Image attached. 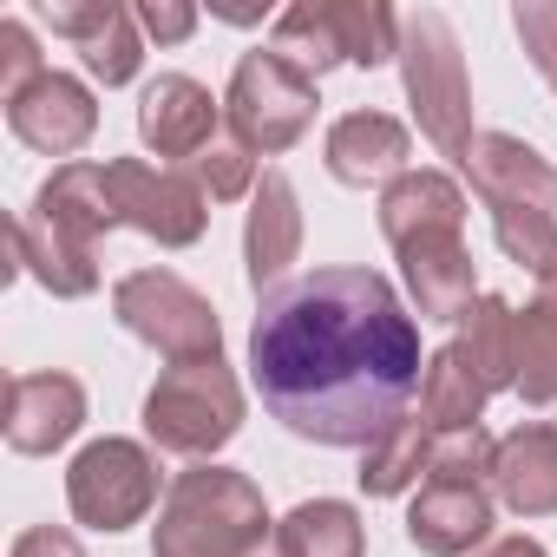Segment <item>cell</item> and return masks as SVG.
Wrapping results in <instances>:
<instances>
[{
  "label": "cell",
  "mask_w": 557,
  "mask_h": 557,
  "mask_svg": "<svg viewBox=\"0 0 557 557\" xmlns=\"http://www.w3.org/2000/svg\"><path fill=\"white\" fill-rule=\"evenodd\" d=\"M8 132H14L27 151H40V158H66V164H73V151H86L92 132H99V99H92L86 79L47 73V79H34L21 99H8Z\"/></svg>",
  "instance_id": "obj_13"
},
{
  "label": "cell",
  "mask_w": 557,
  "mask_h": 557,
  "mask_svg": "<svg viewBox=\"0 0 557 557\" xmlns=\"http://www.w3.org/2000/svg\"><path fill=\"white\" fill-rule=\"evenodd\" d=\"M269 53H283L315 86L335 66H368L374 73V66L400 60V14L387 0H296V8L275 14Z\"/></svg>",
  "instance_id": "obj_5"
},
{
  "label": "cell",
  "mask_w": 557,
  "mask_h": 557,
  "mask_svg": "<svg viewBox=\"0 0 557 557\" xmlns=\"http://www.w3.org/2000/svg\"><path fill=\"white\" fill-rule=\"evenodd\" d=\"M8 557H86V544L66 531V524H34V531H21L14 537V550Z\"/></svg>",
  "instance_id": "obj_32"
},
{
  "label": "cell",
  "mask_w": 557,
  "mask_h": 557,
  "mask_svg": "<svg viewBox=\"0 0 557 557\" xmlns=\"http://www.w3.org/2000/svg\"><path fill=\"white\" fill-rule=\"evenodd\" d=\"M394 256H400V275H407V296H413L420 322H466V309L479 302L466 236H426V243H407Z\"/></svg>",
  "instance_id": "obj_21"
},
{
  "label": "cell",
  "mask_w": 557,
  "mask_h": 557,
  "mask_svg": "<svg viewBox=\"0 0 557 557\" xmlns=\"http://www.w3.org/2000/svg\"><path fill=\"white\" fill-rule=\"evenodd\" d=\"M485 381L472 374V361L446 342L440 355H426V374H420V420L433 433H466L485 420Z\"/></svg>",
  "instance_id": "obj_24"
},
{
  "label": "cell",
  "mask_w": 557,
  "mask_h": 557,
  "mask_svg": "<svg viewBox=\"0 0 557 557\" xmlns=\"http://www.w3.org/2000/svg\"><path fill=\"white\" fill-rule=\"evenodd\" d=\"M216 119H223V99H210V86L190 79V73H158V79L138 92V138H145V151H158V158L190 164L197 151H210V145L223 138Z\"/></svg>",
  "instance_id": "obj_15"
},
{
  "label": "cell",
  "mask_w": 557,
  "mask_h": 557,
  "mask_svg": "<svg viewBox=\"0 0 557 557\" xmlns=\"http://www.w3.org/2000/svg\"><path fill=\"white\" fill-rule=\"evenodd\" d=\"M426 459H433V426L426 420H400L387 440H374L361 453V492L368 498H400L413 485H426Z\"/></svg>",
  "instance_id": "obj_26"
},
{
  "label": "cell",
  "mask_w": 557,
  "mask_h": 557,
  "mask_svg": "<svg viewBox=\"0 0 557 557\" xmlns=\"http://www.w3.org/2000/svg\"><path fill=\"white\" fill-rule=\"evenodd\" d=\"M249 557H283V544H275V531H269V537H262V544H256Z\"/></svg>",
  "instance_id": "obj_34"
},
{
  "label": "cell",
  "mask_w": 557,
  "mask_h": 557,
  "mask_svg": "<svg viewBox=\"0 0 557 557\" xmlns=\"http://www.w3.org/2000/svg\"><path fill=\"white\" fill-rule=\"evenodd\" d=\"M132 14L145 27V40H158V47H184L197 34V8H190V0H138Z\"/></svg>",
  "instance_id": "obj_31"
},
{
  "label": "cell",
  "mask_w": 557,
  "mask_h": 557,
  "mask_svg": "<svg viewBox=\"0 0 557 557\" xmlns=\"http://www.w3.org/2000/svg\"><path fill=\"white\" fill-rule=\"evenodd\" d=\"M66 505L86 531H132L158 498V453L145 440H92L66 466Z\"/></svg>",
  "instance_id": "obj_9"
},
{
  "label": "cell",
  "mask_w": 557,
  "mask_h": 557,
  "mask_svg": "<svg viewBox=\"0 0 557 557\" xmlns=\"http://www.w3.org/2000/svg\"><path fill=\"white\" fill-rule=\"evenodd\" d=\"M14 275H34L47 296L79 302L99 289V243L66 216H53L47 203H27L14 216Z\"/></svg>",
  "instance_id": "obj_12"
},
{
  "label": "cell",
  "mask_w": 557,
  "mask_h": 557,
  "mask_svg": "<svg viewBox=\"0 0 557 557\" xmlns=\"http://www.w3.org/2000/svg\"><path fill=\"white\" fill-rule=\"evenodd\" d=\"M243 433V381L236 368L216 361H177L151 381L145 394V440L171 459L203 466L210 453H223Z\"/></svg>",
  "instance_id": "obj_6"
},
{
  "label": "cell",
  "mask_w": 557,
  "mask_h": 557,
  "mask_svg": "<svg viewBox=\"0 0 557 557\" xmlns=\"http://www.w3.org/2000/svg\"><path fill=\"white\" fill-rule=\"evenodd\" d=\"M381 236L387 249H407V243H426V236H466V190L446 177V171H407L381 190Z\"/></svg>",
  "instance_id": "obj_20"
},
{
  "label": "cell",
  "mask_w": 557,
  "mask_h": 557,
  "mask_svg": "<svg viewBox=\"0 0 557 557\" xmlns=\"http://www.w3.org/2000/svg\"><path fill=\"white\" fill-rule=\"evenodd\" d=\"M315 106H322L315 79L296 73L283 53H269V47L243 53L236 73H230V92H223L230 138H243L256 158H283L289 145H302L309 125H315Z\"/></svg>",
  "instance_id": "obj_8"
},
{
  "label": "cell",
  "mask_w": 557,
  "mask_h": 557,
  "mask_svg": "<svg viewBox=\"0 0 557 557\" xmlns=\"http://www.w3.org/2000/svg\"><path fill=\"white\" fill-rule=\"evenodd\" d=\"M184 171L197 177V190H203L210 203H243V197H256V184H262V171H256V151H249L243 138H230V132H223L210 151H197Z\"/></svg>",
  "instance_id": "obj_27"
},
{
  "label": "cell",
  "mask_w": 557,
  "mask_h": 557,
  "mask_svg": "<svg viewBox=\"0 0 557 557\" xmlns=\"http://www.w3.org/2000/svg\"><path fill=\"white\" fill-rule=\"evenodd\" d=\"M518 335V400L524 407H557V283H537L531 309L511 322Z\"/></svg>",
  "instance_id": "obj_25"
},
{
  "label": "cell",
  "mask_w": 557,
  "mask_h": 557,
  "mask_svg": "<svg viewBox=\"0 0 557 557\" xmlns=\"http://www.w3.org/2000/svg\"><path fill=\"white\" fill-rule=\"evenodd\" d=\"M400 86H407V106H413V119H420V138L440 151V158H453V164H466V151H472V79H466V47H459V34H453V21L440 14V8H413V14H400Z\"/></svg>",
  "instance_id": "obj_4"
},
{
  "label": "cell",
  "mask_w": 557,
  "mask_h": 557,
  "mask_svg": "<svg viewBox=\"0 0 557 557\" xmlns=\"http://www.w3.org/2000/svg\"><path fill=\"white\" fill-rule=\"evenodd\" d=\"M283 557H368V524L348 498H302L275 524Z\"/></svg>",
  "instance_id": "obj_22"
},
{
  "label": "cell",
  "mask_w": 557,
  "mask_h": 557,
  "mask_svg": "<svg viewBox=\"0 0 557 557\" xmlns=\"http://www.w3.org/2000/svg\"><path fill=\"white\" fill-rule=\"evenodd\" d=\"M459 171L492 210L498 249L531 283H557V164L511 132H479Z\"/></svg>",
  "instance_id": "obj_2"
},
{
  "label": "cell",
  "mask_w": 557,
  "mask_h": 557,
  "mask_svg": "<svg viewBox=\"0 0 557 557\" xmlns=\"http://www.w3.org/2000/svg\"><path fill=\"white\" fill-rule=\"evenodd\" d=\"M472 557H550L537 537H524V531H505V537H492V544H479Z\"/></svg>",
  "instance_id": "obj_33"
},
{
  "label": "cell",
  "mask_w": 557,
  "mask_h": 557,
  "mask_svg": "<svg viewBox=\"0 0 557 557\" xmlns=\"http://www.w3.org/2000/svg\"><path fill=\"white\" fill-rule=\"evenodd\" d=\"M53 66L40 60V40H34V27L27 21H0V106L8 99H21L34 79H47Z\"/></svg>",
  "instance_id": "obj_30"
},
{
  "label": "cell",
  "mask_w": 557,
  "mask_h": 557,
  "mask_svg": "<svg viewBox=\"0 0 557 557\" xmlns=\"http://www.w3.org/2000/svg\"><path fill=\"white\" fill-rule=\"evenodd\" d=\"M492 453H498V440H492L485 426H466V433H433L426 479H433V485H492Z\"/></svg>",
  "instance_id": "obj_28"
},
{
  "label": "cell",
  "mask_w": 557,
  "mask_h": 557,
  "mask_svg": "<svg viewBox=\"0 0 557 557\" xmlns=\"http://www.w3.org/2000/svg\"><path fill=\"white\" fill-rule=\"evenodd\" d=\"M269 531L275 524H269V505H262L256 479L203 459V466H184L164 485L151 557H249Z\"/></svg>",
  "instance_id": "obj_3"
},
{
  "label": "cell",
  "mask_w": 557,
  "mask_h": 557,
  "mask_svg": "<svg viewBox=\"0 0 557 557\" xmlns=\"http://www.w3.org/2000/svg\"><path fill=\"white\" fill-rule=\"evenodd\" d=\"M296 256H302V197L283 171H262V184L243 210V275H249L256 302L289 283Z\"/></svg>",
  "instance_id": "obj_14"
},
{
  "label": "cell",
  "mask_w": 557,
  "mask_h": 557,
  "mask_svg": "<svg viewBox=\"0 0 557 557\" xmlns=\"http://www.w3.org/2000/svg\"><path fill=\"white\" fill-rule=\"evenodd\" d=\"M492 518L498 498L492 485H420L407 505V544L420 557H472L479 544H492Z\"/></svg>",
  "instance_id": "obj_18"
},
{
  "label": "cell",
  "mask_w": 557,
  "mask_h": 557,
  "mask_svg": "<svg viewBox=\"0 0 557 557\" xmlns=\"http://www.w3.org/2000/svg\"><path fill=\"white\" fill-rule=\"evenodd\" d=\"M40 21L79 47L86 73L99 86H132L145 66V27L119 0H40Z\"/></svg>",
  "instance_id": "obj_11"
},
{
  "label": "cell",
  "mask_w": 557,
  "mask_h": 557,
  "mask_svg": "<svg viewBox=\"0 0 557 557\" xmlns=\"http://www.w3.org/2000/svg\"><path fill=\"white\" fill-rule=\"evenodd\" d=\"M322 164L348 190H387L413 171V132L394 112H342L322 138Z\"/></svg>",
  "instance_id": "obj_16"
},
{
  "label": "cell",
  "mask_w": 557,
  "mask_h": 557,
  "mask_svg": "<svg viewBox=\"0 0 557 557\" xmlns=\"http://www.w3.org/2000/svg\"><path fill=\"white\" fill-rule=\"evenodd\" d=\"M511 322H518V309H511L505 296H479V302L466 309L459 335H453V348L472 361V374L485 381V394L518 387V335H511Z\"/></svg>",
  "instance_id": "obj_23"
},
{
  "label": "cell",
  "mask_w": 557,
  "mask_h": 557,
  "mask_svg": "<svg viewBox=\"0 0 557 557\" xmlns=\"http://www.w3.org/2000/svg\"><path fill=\"white\" fill-rule=\"evenodd\" d=\"M420 322L381 269H309L269 289L249 329L262 407L309 446H374L420 394Z\"/></svg>",
  "instance_id": "obj_1"
},
{
  "label": "cell",
  "mask_w": 557,
  "mask_h": 557,
  "mask_svg": "<svg viewBox=\"0 0 557 557\" xmlns=\"http://www.w3.org/2000/svg\"><path fill=\"white\" fill-rule=\"evenodd\" d=\"M112 315L125 335L158 348L171 368L177 361H216L223 355V322L203 289H190L177 269H132L112 283Z\"/></svg>",
  "instance_id": "obj_7"
},
{
  "label": "cell",
  "mask_w": 557,
  "mask_h": 557,
  "mask_svg": "<svg viewBox=\"0 0 557 557\" xmlns=\"http://www.w3.org/2000/svg\"><path fill=\"white\" fill-rule=\"evenodd\" d=\"M86 426V387L60 368L47 374H14L8 381V420H0V433H8L14 453L27 459H47L60 446H73Z\"/></svg>",
  "instance_id": "obj_17"
},
{
  "label": "cell",
  "mask_w": 557,
  "mask_h": 557,
  "mask_svg": "<svg viewBox=\"0 0 557 557\" xmlns=\"http://www.w3.org/2000/svg\"><path fill=\"white\" fill-rule=\"evenodd\" d=\"M106 190L119 210V230L151 236L158 249H190L210 230V197L184 164H145V158H106Z\"/></svg>",
  "instance_id": "obj_10"
},
{
  "label": "cell",
  "mask_w": 557,
  "mask_h": 557,
  "mask_svg": "<svg viewBox=\"0 0 557 557\" xmlns=\"http://www.w3.org/2000/svg\"><path fill=\"white\" fill-rule=\"evenodd\" d=\"M492 498L518 518H557V426L524 420V426L498 433Z\"/></svg>",
  "instance_id": "obj_19"
},
{
  "label": "cell",
  "mask_w": 557,
  "mask_h": 557,
  "mask_svg": "<svg viewBox=\"0 0 557 557\" xmlns=\"http://www.w3.org/2000/svg\"><path fill=\"white\" fill-rule=\"evenodd\" d=\"M511 34H518L524 60L537 66V79L557 92V0H518V8H511Z\"/></svg>",
  "instance_id": "obj_29"
}]
</instances>
